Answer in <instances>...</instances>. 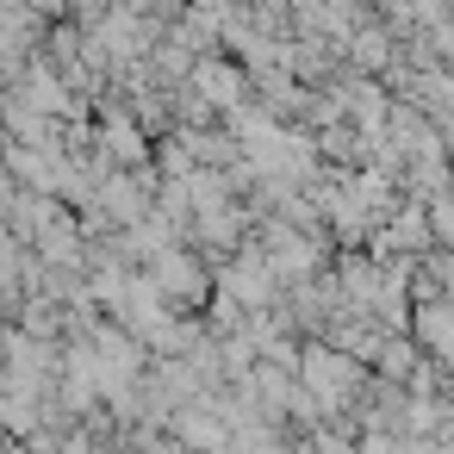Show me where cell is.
<instances>
[{"mask_svg": "<svg viewBox=\"0 0 454 454\" xmlns=\"http://www.w3.org/2000/svg\"><path fill=\"white\" fill-rule=\"evenodd\" d=\"M218 119H231V113H243L249 100H255V82H249V69L237 63V57H200V69H193V82H187Z\"/></svg>", "mask_w": 454, "mask_h": 454, "instance_id": "cell-5", "label": "cell"}, {"mask_svg": "<svg viewBox=\"0 0 454 454\" xmlns=\"http://www.w3.org/2000/svg\"><path fill=\"white\" fill-rule=\"evenodd\" d=\"M144 280L181 311V317H193L200 305H212L218 299V274H212V262L200 255V249H187V243H175V249H162L150 268H144Z\"/></svg>", "mask_w": 454, "mask_h": 454, "instance_id": "cell-2", "label": "cell"}, {"mask_svg": "<svg viewBox=\"0 0 454 454\" xmlns=\"http://www.w3.org/2000/svg\"><path fill=\"white\" fill-rule=\"evenodd\" d=\"M411 342H417L429 361L454 367V293H423V299L411 305Z\"/></svg>", "mask_w": 454, "mask_h": 454, "instance_id": "cell-6", "label": "cell"}, {"mask_svg": "<svg viewBox=\"0 0 454 454\" xmlns=\"http://www.w3.org/2000/svg\"><path fill=\"white\" fill-rule=\"evenodd\" d=\"M299 386L317 398L324 423H342L348 411H361V398H367L373 373H367L355 355L330 348V342H305V355H299Z\"/></svg>", "mask_w": 454, "mask_h": 454, "instance_id": "cell-1", "label": "cell"}, {"mask_svg": "<svg viewBox=\"0 0 454 454\" xmlns=\"http://www.w3.org/2000/svg\"><path fill=\"white\" fill-rule=\"evenodd\" d=\"M280 293H286V286L274 280V268H268V249H262L255 237H249V243H243V249H237L224 268H218V299L243 305L249 317H255V311H274V305H280Z\"/></svg>", "mask_w": 454, "mask_h": 454, "instance_id": "cell-3", "label": "cell"}, {"mask_svg": "<svg viewBox=\"0 0 454 454\" xmlns=\"http://www.w3.org/2000/svg\"><path fill=\"white\" fill-rule=\"evenodd\" d=\"M255 243L268 249V268H274L280 286H305V280H317V268H324V237H317V231H299V224H286V218H268Z\"/></svg>", "mask_w": 454, "mask_h": 454, "instance_id": "cell-4", "label": "cell"}]
</instances>
